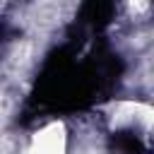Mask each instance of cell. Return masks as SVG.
Wrapping results in <instances>:
<instances>
[{
	"label": "cell",
	"instance_id": "6da1fadb",
	"mask_svg": "<svg viewBox=\"0 0 154 154\" xmlns=\"http://www.w3.org/2000/svg\"><path fill=\"white\" fill-rule=\"evenodd\" d=\"M31 154H65V130L60 123H53L36 132Z\"/></svg>",
	"mask_w": 154,
	"mask_h": 154
}]
</instances>
